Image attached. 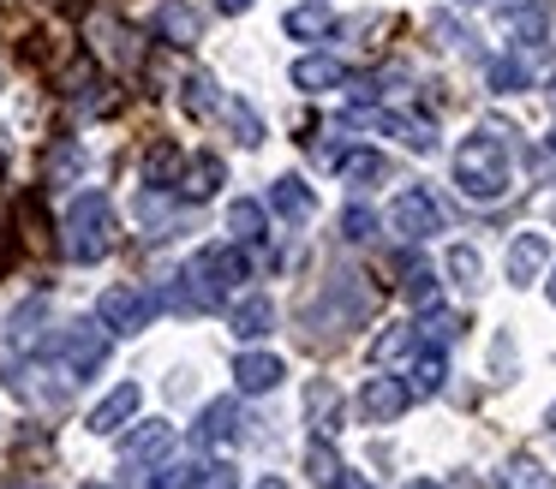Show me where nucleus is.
<instances>
[{"label": "nucleus", "instance_id": "obj_6", "mask_svg": "<svg viewBox=\"0 0 556 489\" xmlns=\"http://www.w3.org/2000/svg\"><path fill=\"white\" fill-rule=\"evenodd\" d=\"M348 126L389 131V138H401L407 150H419V155H431V150H437V126H431V119H413V114H383V107H348Z\"/></svg>", "mask_w": 556, "mask_h": 489}, {"label": "nucleus", "instance_id": "obj_9", "mask_svg": "<svg viewBox=\"0 0 556 489\" xmlns=\"http://www.w3.org/2000/svg\"><path fill=\"white\" fill-rule=\"evenodd\" d=\"M544 262H551V239H544V233H515V245H508V257H503L508 286L539 281V269H544Z\"/></svg>", "mask_w": 556, "mask_h": 489}, {"label": "nucleus", "instance_id": "obj_23", "mask_svg": "<svg viewBox=\"0 0 556 489\" xmlns=\"http://www.w3.org/2000/svg\"><path fill=\"white\" fill-rule=\"evenodd\" d=\"M401 293H407V305L419 310V317L443 305V293H437V274L425 269V262H407V269H401Z\"/></svg>", "mask_w": 556, "mask_h": 489}, {"label": "nucleus", "instance_id": "obj_18", "mask_svg": "<svg viewBox=\"0 0 556 489\" xmlns=\"http://www.w3.org/2000/svg\"><path fill=\"white\" fill-rule=\"evenodd\" d=\"M508 36H515L520 48H539L544 36H551V0H520V7L508 12Z\"/></svg>", "mask_w": 556, "mask_h": 489}, {"label": "nucleus", "instance_id": "obj_46", "mask_svg": "<svg viewBox=\"0 0 556 489\" xmlns=\"http://www.w3.org/2000/svg\"><path fill=\"white\" fill-rule=\"evenodd\" d=\"M551 90H556V83H551Z\"/></svg>", "mask_w": 556, "mask_h": 489}, {"label": "nucleus", "instance_id": "obj_13", "mask_svg": "<svg viewBox=\"0 0 556 489\" xmlns=\"http://www.w3.org/2000/svg\"><path fill=\"white\" fill-rule=\"evenodd\" d=\"M269 209L281 215V221H293V227H305L317 215V197H312V185L305 179H293V173H281L276 185H269Z\"/></svg>", "mask_w": 556, "mask_h": 489}, {"label": "nucleus", "instance_id": "obj_40", "mask_svg": "<svg viewBox=\"0 0 556 489\" xmlns=\"http://www.w3.org/2000/svg\"><path fill=\"white\" fill-rule=\"evenodd\" d=\"M407 489H443V484H431V477H413V484Z\"/></svg>", "mask_w": 556, "mask_h": 489}, {"label": "nucleus", "instance_id": "obj_14", "mask_svg": "<svg viewBox=\"0 0 556 489\" xmlns=\"http://www.w3.org/2000/svg\"><path fill=\"white\" fill-rule=\"evenodd\" d=\"M222 179H228L222 155H192V162H186V173H180V197L186 203H204V197H216V191H222Z\"/></svg>", "mask_w": 556, "mask_h": 489}, {"label": "nucleus", "instance_id": "obj_43", "mask_svg": "<svg viewBox=\"0 0 556 489\" xmlns=\"http://www.w3.org/2000/svg\"><path fill=\"white\" fill-rule=\"evenodd\" d=\"M551 305H556V274H551Z\"/></svg>", "mask_w": 556, "mask_h": 489}, {"label": "nucleus", "instance_id": "obj_31", "mask_svg": "<svg viewBox=\"0 0 556 489\" xmlns=\"http://www.w3.org/2000/svg\"><path fill=\"white\" fill-rule=\"evenodd\" d=\"M341 173H348V185H371V179L389 173V162L377 150H359V155H348V162H341Z\"/></svg>", "mask_w": 556, "mask_h": 489}, {"label": "nucleus", "instance_id": "obj_15", "mask_svg": "<svg viewBox=\"0 0 556 489\" xmlns=\"http://www.w3.org/2000/svg\"><path fill=\"white\" fill-rule=\"evenodd\" d=\"M336 83H348V66H341V60H329V54L293 60V90L317 95V90H336Z\"/></svg>", "mask_w": 556, "mask_h": 489}, {"label": "nucleus", "instance_id": "obj_24", "mask_svg": "<svg viewBox=\"0 0 556 489\" xmlns=\"http://www.w3.org/2000/svg\"><path fill=\"white\" fill-rule=\"evenodd\" d=\"M336 24V12H329V0H305V7L288 12V36H300V42H317V36Z\"/></svg>", "mask_w": 556, "mask_h": 489}, {"label": "nucleus", "instance_id": "obj_29", "mask_svg": "<svg viewBox=\"0 0 556 489\" xmlns=\"http://www.w3.org/2000/svg\"><path fill=\"white\" fill-rule=\"evenodd\" d=\"M532 83V72H527V60H515V54H503V60H491V90L496 95H520Z\"/></svg>", "mask_w": 556, "mask_h": 489}, {"label": "nucleus", "instance_id": "obj_1", "mask_svg": "<svg viewBox=\"0 0 556 489\" xmlns=\"http://www.w3.org/2000/svg\"><path fill=\"white\" fill-rule=\"evenodd\" d=\"M186 293H192V310H216L222 298L233 293L240 281H252V262H245V245H204L192 262L180 269Z\"/></svg>", "mask_w": 556, "mask_h": 489}, {"label": "nucleus", "instance_id": "obj_38", "mask_svg": "<svg viewBox=\"0 0 556 489\" xmlns=\"http://www.w3.org/2000/svg\"><path fill=\"white\" fill-rule=\"evenodd\" d=\"M216 12H228V18H240V12H252V0H216Z\"/></svg>", "mask_w": 556, "mask_h": 489}, {"label": "nucleus", "instance_id": "obj_7", "mask_svg": "<svg viewBox=\"0 0 556 489\" xmlns=\"http://www.w3.org/2000/svg\"><path fill=\"white\" fill-rule=\"evenodd\" d=\"M389 227H395L401 239H407V245H419V239H431L437 227H443V209H437V197L431 191H401L395 203H389Z\"/></svg>", "mask_w": 556, "mask_h": 489}, {"label": "nucleus", "instance_id": "obj_35", "mask_svg": "<svg viewBox=\"0 0 556 489\" xmlns=\"http://www.w3.org/2000/svg\"><path fill=\"white\" fill-rule=\"evenodd\" d=\"M448 274H455L460 286H479V250H472V245H455V250H448Z\"/></svg>", "mask_w": 556, "mask_h": 489}, {"label": "nucleus", "instance_id": "obj_4", "mask_svg": "<svg viewBox=\"0 0 556 489\" xmlns=\"http://www.w3.org/2000/svg\"><path fill=\"white\" fill-rule=\"evenodd\" d=\"M109 340H114V334L102 329V317H78V322H66V329H61L54 352H61L66 376L85 382V376H97V370L109 364Z\"/></svg>", "mask_w": 556, "mask_h": 489}, {"label": "nucleus", "instance_id": "obj_5", "mask_svg": "<svg viewBox=\"0 0 556 489\" xmlns=\"http://www.w3.org/2000/svg\"><path fill=\"white\" fill-rule=\"evenodd\" d=\"M97 317H102V329L109 334H144L150 329V317H156V293H144V286H109L102 293V305H97Z\"/></svg>", "mask_w": 556, "mask_h": 489}, {"label": "nucleus", "instance_id": "obj_45", "mask_svg": "<svg viewBox=\"0 0 556 489\" xmlns=\"http://www.w3.org/2000/svg\"><path fill=\"white\" fill-rule=\"evenodd\" d=\"M551 150H556V131H551Z\"/></svg>", "mask_w": 556, "mask_h": 489}, {"label": "nucleus", "instance_id": "obj_22", "mask_svg": "<svg viewBox=\"0 0 556 489\" xmlns=\"http://www.w3.org/2000/svg\"><path fill=\"white\" fill-rule=\"evenodd\" d=\"M496 489H556V477L544 472V465L532 460V453H515V460H508L503 472H496Z\"/></svg>", "mask_w": 556, "mask_h": 489}, {"label": "nucleus", "instance_id": "obj_32", "mask_svg": "<svg viewBox=\"0 0 556 489\" xmlns=\"http://www.w3.org/2000/svg\"><path fill=\"white\" fill-rule=\"evenodd\" d=\"M305 406H312L317 429H336V406H341L336 382H312V394H305Z\"/></svg>", "mask_w": 556, "mask_h": 489}, {"label": "nucleus", "instance_id": "obj_8", "mask_svg": "<svg viewBox=\"0 0 556 489\" xmlns=\"http://www.w3.org/2000/svg\"><path fill=\"white\" fill-rule=\"evenodd\" d=\"M407 406H413L407 376H365V388H359V424H395Z\"/></svg>", "mask_w": 556, "mask_h": 489}, {"label": "nucleus", "instance_id": "obj_21", "mask_svg": "<svg viewBox=\"0 0 556 489\" xmlns=\"http://www.w3.org/2000/svg\"><path fill=\"white\" fill-rule=\"evenodd\" d=\"M42 322H49V298H30V305L13 310V322H7V346H37L42 340Z\"/></svg>", "mask_w": 556, "mask_h": 489}, {"label": "nucleus", "instance_id": "obj_34", "mask_svg": "<svg viewBox=\"0 0 556 489\" xmlns=\"http://www.w3.org/2000/svg\"><path fill=\"white\" fill-rule=\"evenodd\" d=\"M341 239H353V245L377 239V215H371V209H359V203H348V215H341Z\"/></svg>", "mask_w": 556, "mask_h": 489}, {"label": "nucleus", "instance_id": "obj_19", "mask_svg": "<svg viewBox=\"0 0 556 489\" xmlns=\"http://www.w3.org/2000/svg\"><path fill=\"white\" fill-rule=\"evenodd\" d=\"M233 334H240V340H264L269 329H276V305H269L264 293H252V298H240V305H233Z\"/></svg>", "mask_w": 556, "mask_h": 489}, {"label": "nucleus", "instance_id": "obj_11", "mask_svg": "<svg viewBox=\"0 0 556 489\" xmlns=\"http://www.w3.org/2000/svg\"><path fill=\"white\" fill-rule=\"evenodd\" d=\"M138 406H144V388H138V382H121V388L90 412V429H97V436H114V429H126L138 417Z\"/></svg>", "mask_w": 556, "mask_h": 489}, {"label": "nucleus", "instance_id": "obj_2", "mask_svg": "<svg viewBox=\"0 0 556 489\" xmlns=\"http://www.w3.org/2000/svg\"><path fill=\"white\" fill-rule=\"evenodd\" d=\"M114 233H121L114 227V203L102 191H78L66 221H61V250L73 262H102L114 250Z\"/></svg>", "mask_w": 556, "mask_h": 489}, {"label": "nucleus", "instance_id": "obj_10", "mask_svg": "<svg viewBox=\"0 0 556 489\" xmlns=\"http://www.w3.org/2000/svg\"><path fill=\"white\" fill-rule=\"evenodd\" d=\"M162 453H174V424H138L132 436L121 441V460H126V472H138V465H150V460H162Z\"/></svg>", "mask_w": 556, "mask_h": 489}, {"label": "nucleus", "instance_id": "obj_44", "mask_svg": "<svg viewBox=\"0 0 556 489\" xmlns=\"http://www.w3.org/2000/svg\"><path fill=\"white\" fill-rule=\"evenodd\" d=\"M551 436H556V406H551Z\"/></svg>", "mask_w": 556, "mask_h": 489}, {"label": "nucleus", "instance_id": "obj_26", "mask_svg": "<svg viewBox=\"0 0 556 489\" xmlns=\"http://www.w3.org/2000/svg\"><path fill=\"white\" fill-rule=\"evenodd\" d=\"M413 346H419V329H413V322H401V329H389V334H377L371 340V364H395V358H407Z\"/></svg>", "mask_w": 556, "mask_h": 489}, {"label": "nucleus", "instance_id": "obj_3", "mask_svg": "<svg viewBox=\"0 0 556 489\" xmlns=\"http://www.w3.org/2000/svg\"><path fill=\"white\" fill-rule=\"evenodd\" d=\"M455 185L467 191L472 203L508 197V143L496 138V131H472L455 150Z\"/></svg>", "mask_w": 556, "mask_h": 489}, {"label": "nucleus", "instance_id": "obj_28", "mask_svg": "<svg viewBox=\"0 0 556 489\" xmlns=\"http://www.w3.org/2000/svg\"><path fill=\"white\" fill-rule=\"evenodd\" d=\"M222 114H228V126H233V138L245 143V150H257L264 143V119L252 114V107L240 102V95H222Z\"/></svg>", "mask_w": 556, "mask_h": 489}, {"label": "nucleus", "instance_id": "obj_36", "mask_svg": "<svg viewBox=\"0 0 556 489\" xmlns=\"http://www.w3.org/2000/svg\"><path fill=\"white\" fill-rule=\"evenodd\" d=\"M192 489H240V477H233V465H204Z\"/></svg>", "mask_w": 556, "mask_h": 489}, {"label": "nucleus", "instance_id": "obj_20", "mask_svg": "<svg viewBox=\"0 0 556 489\" xmlns=\"http://www.w3.org/2000/svg\"><path fill=\"white\" fill-rule=\"evenodd\" d=\"M156 36H162V42H174V48H192L198 42V12L186 7V0H162Z\"/></svg>", "mask_w": 556, "mask_h": 489}, {"label": "nucleus", "instance_id": "obj_39", "mask_svg": "<svg viewBox=\"0 0 556 489\" xmlns=\"http://www.w3.org/2000/svg\"><path fill=\"white\" fill-rule=\"evenodd\" d=\"M336 489H371V484H365V477H348V472H341V484Z\"/></svg>", "mask_w": 556, "mask_h": 489}, {"label": "nucleus", "instance_id": "obj_17", "mask_svg": "<svg viewBox=\"0 0 556 489\" xmlns=\"http://www.w3.org/2000/svg\"><path fill=\"white\" fill-rule=\"evenodd\" d=\"M228 233H233V245H264L269 239V209L252 203V197H233L228 203Z\"/></svg>", "mask_w": 556, "mask_h": 489}, {"label": "nucleus", "instance_id": "obj_30", "mask_svg": "<svg viewBox=\"0 0 556 489\" xmlns=\"http://www.w3.org/2000/svg\"><path fill=\"white\" fill-rule=\"evenodd\" d=\"M180 102H186V114H192V119H210V114L222 107V95H216V83H210L204 72H192V78H186V95H180Z\"/></svg>", "mask_w": 556, "mask_h": 489}, {"label": "nucleus", "instance_id": "obj_37", "mask_svg": "<svg viewBox=\"0 0 556 489\" xmlns=\"http://www.w3.org/2000/svg\"><path fill=\"white\" fill-rule=\"evenodd\" d=\"M78 167H85V155L73 150V143H66V150H54V179H66V173H78Z\"/></svg>", "mask_w": 556, "mask_h": 489}, {"label": "nucleus", "instance_id": "obj_12", "mask_svg": "<svg viewBox=\"0 0 556 489\" xmlns=\"http://www.w3.org/2000/svg\"><path fill=\"white\" fill-rule=\"evenodd\" d=\"M281 376H288V364H281L276 352H240L233 358V382H240V394H269V388H281Z\"/></svg>", "mask_w": 556, "mask_h": 489}, {"label": "nucleus", "instance_id": "obj_27", "mask_svg": "<svg viewBox=\"0 0 556 489\" xmlns=\"http://www.w3.org/2000/svg\"><path fill=\"white\" fill-rule=\"evenodd\" d=\"M305 477H312L317 489H336L341 484V453L329 448V441H312V448H305Z\"/></svg>", "mask_w": 556, "mask_h": 489}, {"label": "nucleus", "instance_id": "obj_42", "mask_svg": "<svg viewBox=\"0 0 556 489\" xmlns=\"http://www.w3.org/2000/svg\"><path fill=\"white\" fill-rule=\"evenodd\" d=\"M78 489H109V484H78Z\"/></svg>", "mask_w": 556, "mask_h": 489}, {"label": "nucleus", "instance_id": "obj_41", "mask_svg": "<svg viewBox=\"0 0 556 489\" xmlns=\"http://www.w3.org/2000/svg\"><path fill=\"white\" fill-rule=\"evenodd\" d=\"M257 489H288V484H281V477H264V484H257Z\"/></svg>", "mask_w": 556, "mask_h": 489}, {"label": "nucleus", "instance_id": "obj_25", "mask_svg": "<svg viewBox=\"0 0 556 489\" xmlns=\"http://www.w3.org/2000/svg\"><path fill=\"white\" fill-rule=\"evenodd\" d=\"M443 376H448V358H443V346H431V352H419V364L407 370V388H413V400H425V394H437V388H443Z\"/></svg>", "mask_w": 556, "mask_h": 489}, {"label": "nucleus", "instance_id": "obj_33", "mask_svg": "<svg viewBox=\"0 0 556 489\" xmlns=\"http://www.w3.org/2000/svg\"><path fill=\"white\" fill-rule=\"evenodd\" d=\"M144 173H150V185H174V173H180V150L156 143V150H150V162H144Z\"/></svg>", "mask_w": 556, "mask_h": 489}, {"label": "nucleus", "instance_id": "obj_16", "mask_svg": "<svg viewBox=\"0 0 556 489\" xmlns=\"http://www.w3.org/2000/svg\"><path fill=\"white\" fill-rule=\"evenodd\" d=\"M198 448H216V441H233L240 436V406L233 400H210L204 412H198Z\"/></svg>", "mask_w": 556, "mask_h": 489}]
</instances>
